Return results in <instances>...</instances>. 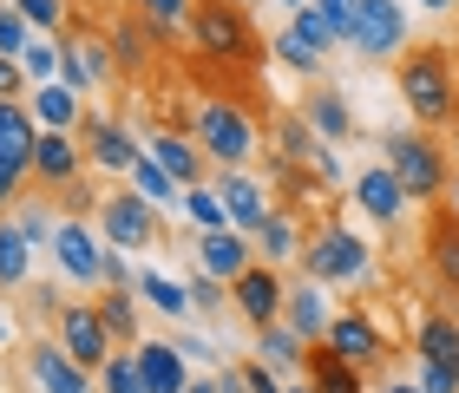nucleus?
<instances>
[{
  "label": "nucleus",
  "instance_id": "9b49d317",
  "mask_svg": "<svg viewBox=\"0 0 459 393\" xmlns=\"http://www.w3.org/2000/svg\"><path fill=\"white\" fill-rule=\"evenodd\" d=\"M328 347H335V355L354 367V374H368V367H381V361H387V335L361 315V308H342V315L328 321Z\"/></svg>",
  "mask_w": 459,
  "mask_h": 393
},
{
  "label": "nucleus",
  "instance_id": "bf43d9fd",
  "mask_svg": "<svg viewBox=\"0 0 459 393\" xmlns=\"http://www.w3.org/2000/svg\"><path fill=\"white\" fill-rule=\"evenodd\" d=\"M7 335H13V328H7V321H0V341H7Z\"/></svg>",
  "mask_w": 459,
  "mask_h": 393
},
{
  "label": "nucleus",
  "instance_id": "603ef678",
  "mask_svg": "<svg viewBox=\"0 0 459 393\" xmlns=\"http://www.w3.org/2000/svg\"><path fill=\"white\" fill-rule=\"evenodd\" d=\"M420 7H427V13H453V7H459V0H420Z\"/></svg>",
  "mask_w": 459,
  "mask_h": 393
},
{
  "label": "nucleus",
  "instance_id": "6e6d98bb",
  "mask_svg": "<svg viewBox=\"0 0 459 393\" xmlns=\"http://www.w3.org/2000/svg\"><path fill=\"white\" fill-rule=\"evenodd\" d=\"M446 203H453V210H459V184H453V191H446Z\"/></svg>",
  "mask_w": 459,
  "mask_h": 393
},
{
  "label": "nucleus",
  "instance_id": "a19ab883",
  "mask_svg": "<svg viewBox=\"0 0 459 393\" xmlns=\"http://www.w3.org/2000/svg\"><path fill=\"white\" fill-rule=\"evenodd\" d=\"M27 47H33V20L20 13V7H0V53H13V59H20Z\"/></svg>",
  "mask_w": 459,
  "mask_h": 393
},
{
  "label": "nucleus",
  "instance_id": "aec40b11",
  "mask_svg": "<svg viewBox=\"0 0 459 393\" xmlns=\"http://www.w3.org/2000/svg\"><path fill=\"white\" fill-rule=\"evenodd\" d=\"M138 374H144V393H184L191 374H184V347L178 341H138Z\"/></svg>",
  "mask_w": 459,
  "mask_h": 393
},
{
  "label": "nucleus",
  "instance_id": "4d7b16f0",
  "mask_svg": "<svg viewBox=\"0 0 459 393\" xmlns=\"http://www.w3.org/2000/svg\"><path fill=\"white\" fill-rule=\"evenodd\" d=\"M282 7H289V13H296V7H308V0H282Z\"/></svg>",
  "mask_w": 459,
  "mask_h": 393
},
{
  "label": "nucleus",
  "instance_id": "423d86ee",
  "mask_svg": "<svg viewBox=\"0 0 459 393\" xmlns=\"http://www.w3.org/2000/svg\"><path fill=\"white\" fill-rule=\"evenodd\" d=\"M368 262H374L368 243L354 236L348 223H322V230L302 243V269H308V282H322V288L328 282H361Z\"/></svg>",
  "mask_w": 459,
  "mask_h": 393
},
{
  "label": "nucleus",
  "instance_id": "680f3d73",
  "mask_svg": "<svg viewBox=\"0 0 459 393\" xmlns=\"http://www.w3.org/2000/svg\"><path fill=\"white\" fill-rule=\"evenodd\" d=\"M237 7H249V0H237Z\"/></svg>",
  "mask_w": 459,
  "mask_h": 393
},
{
  "label": "nucleus",
  "instance_id": "13d9d810",
  "mask_svg": "<svg viewBox=\"0 0 459 393\" xmlns=\"http://www.w3.org/2000/svg\"><path fill=\"white\" fill-rule=\"evenodd\" d=\"M289 393H316V387H308V380H302V387H289Z\"/></svg>",
  "mask_w": 459,
  "mask_h": 393
},
{
  "label": "nucleus",
  "instance_id": "a878e982",
  "mask_svg": "<svg viewBox=\"0 0 459 393\" xmlns=\"http://www.w3.org/2000/svg\"><path fill=\"white\" fill-rule=\"evenodd\" d=\"M302 118H308V125H316L328 144H342V138L354 132V112H348V98H342V86H328V79H322V86L302 98Z\"/></svg>",
  "mask_w": 459,
  "mask_h": 393
},
{
  "label": "nucleus",
  "instance_id": "58836bf2",
  "mask_svg": "<svg viewBox=\"0 0 459 393\" xmlns=\"http://www.w3.org/2000/svg\"><path fill=\"white\" fill-rule=\"evenodd\" d=\"M13 7L27 13L39 33H66V20H73V0H13Z\"/></svg>",
  "mask_w": 459,
  "mask_h": 393
},
{
  "label": "nucleus",
  "instance_id": "bb28decb",
  "mask_svg": "<svg viewBox=\"0 0 459 393\" xmlns=\"http://www.w3.org/2000/svg\"><path fill=\"white\" fill-rule=\"evenodd\" d=\"M302 374H308V387H316V393H361V374H354V367H348L328 341H316V347L302 355Z\"/></svg>",
  "mask_w": 459,
  "mask_h": 393
},
{
  "label": "nucleus",
  "instance_id": "dca6fc26",
  "mask_svg": "<svg viewBox=\"0 0 459 393\" xmlns=\"http://www.w3.org/2000/svg\"><path fill=\"white\" fill-rule=\"evenodd\" d=\"M79 138H86V164H99V171L112 177H132V164L144 158L138 138L118 125V118H79Z\"/></svg>",
  "mask_w": 459,
  "mask_h": 393
},
{
  "label": "nucleus",
  "instance_id": "864d4df0",
  "mask_svg": "<svg viewBox=\"0 0 459 393\" xmlns=\"http://www.w3.org/2000/svg\"><path fill=\"white\" fill-rule=\"evenodd\" d=\"M184 393H217V380H191V387H184Z\"/></svg>",
  "mask_w": 459,
  "mask_h": 393
},
{
  "label": "nucleus",
  "instance_id": "20e7f679",
  "mask_svg": "<svg viewBox=\"0 0 459 393\" xmlns=\"http://www.w3.org/2000/svg\"><path fill=\"white\" fill-rule=\"evenodd\" d=\"M191 138L204 144V158H211L217 171H243V164L263 151L256 118H249V112L237 106V98H204L197 118H191Z\"/></svg>",
  "mask_w": 459,
  "mask_h": 393
},
{
  "label": "nucleus",
  "instance_id": "412c9836",
  "mask_svg": "<svg viewBox=\"0 0 459 393\" xmlns=\"http://www.w3.org/2000/svg\"><path fill=\"white\" fill-rule=\"evenodd\" d=\"M217 197H223V210H230V223H237V230H256V223L276 210V203H269V191L256 177H243V171H217Z\"/></svg>",
  "mask_w": 459,
  "mask_h": 393
},
{
  "label": "nucleus",
  "instance_id": "a211bd4d",
  "mask_svg": "<svg viewBox=\"0 0 459 393\" xmlns=\"http://www.w3.org/2000/svg\"><path fill=\"white\" fill-rule=\"evenodd\" d=\"M354 210H361V217H374L381 230H387V223H401V210H407V191H401V177H394L387 164L361 171V177H354Z\"/></svg>",
  "mask_w": 459,
  "mask_h": 393
},
{
  "label": "nucleus",
  "instance_id": "473e14b6",
  "mask_svg": "<svg viewBox=\"0 0 459 393\" xmlns=\"http://www.w3.org/2000/svg\"><path fill=\"white\" fill-rule=\"evenodd\" d=\"M138 295L152 302V308H164L171 321H184V315H191V288H184V282H171V276H158V269H144V276H138Z\"/></svg>",
  "mask_w": 459,
  "mask_h": 393
},
{
  "label": "nucleus",
  "instance_id": "f3484780",
  "mask_svg": "<svg viewBox=\"0 0 459 393\" xmlns=\"http://www.w3.org/2000/svg\"><path fill=\"white\" fill-rule=\"evenodd\" d=\"M144 151H152L164 171H171L184 191H191V184H204L211 177V158H204V144L197 138H184V132H171V125H158L152 138H144Z\"/></svg>",
  "mask_w": 459,
  "mask_h": 393
},
{
  "label": "nucleus",
  "instance_id": "c03bdc74",
  "mask_svg": "<svg viewBox=\"0 0 459 393\" xmlns=\"http://www.w3.org/2000/svg\"><path fill=\"white\" fill-rule=\"evenodd\" d=\"M316 13L335 27V39H348V33H354V13H361V0H316Z\"/></svg>",
  "mask_w": 459,
  "mask_h": 393
},
{
  "label": "nucleus",
  "instance_id": "2eb2a0df",
  "mask_svg": "<svg viewBox=\"0 0 459 393\" xmlns=\"http://www.w3.org/2000/svg\"><path fill=\"white\" fill-rule=\"evenodd\" d=\"M427 269L446 295H459V210L446 197L427 203Z\"/></svg>",
  "mask_w": 459,
  "mask_h": 393
},
{
  "label": "nucleus",
  "instance_id": "ddd939ff",
  "mask_svg": "<svg viewBox=\"0 0 459 393\" xmlns=\"http://www.w3.org/2000/svg\"><path fill=\"white\" fill-rule=\"evenodd\" d=\"M79 171H86V144H79L73 132H39L33 144V184H47V191H73Z\"/></svg>",
  "mask_w": 459,
  "mask_h": 393
},
{
  "label": "nucleus",
  "instance_id": "37998d69",
  "mask_svg": "<svg viewBox=\"0 0 459 393\" xmlns=\"http://www.w3.org/2000/svg\"><path fill=\"white\" fill-rule=\"evenodd\" d=\"M0 98H20V106L33 98V79H27V66H20L13 53H0Z\"/></svg>",
  "mask_w": 459,
  "mask_h": 393
},
{
  "label": "nucleus",
  "instance_id": "5fc2aeb1",
  "mask_svg": "<svg viewBox=\"0 0 459 393\" xmlns=\"http://www.w3.org/2000/svg\"><path fill=\"white\" fill-rule=\"evenodd\" d=\"M381 393H420V387H413V380H394V387H381Z\"/></svg>",
  "mask_w": 459,
  "mask_h": 393
},
{
  "label": "nucleus",
  "instance_id": "f257e3e1",
  "mask_svg": "<svg viewBox=\"0 0 459 393\" xmlns=\"http://www.w3.org/2000/svg\"><path fill=\"white\" fill-rule=\"evenodd\" d=\"M184 33H191V73L204 79V86L217 79V92H223V73L256 79L263 33L249 27V7H237V0H191Z\"/></svg>",
  "mask_w": 459,
  "mask_h": 393
},
{
  "label": "nucleus",
  "instance_id": "0eeeda50",
  "mask_svg": "<svg viewBox=\"0 0 459 393\" xmlns=\"http://www.w3.org/2000/svg\"><path fill=\"white\" fill-rule=\"evenodd\" d=\"M99 230H106L112 250H152V243H164L171 250V230L158 223V210L144 203L138 191H112V197H99Z\"/></svg>",
  "mask_w": 459,
  "mask_h": 393
},
{
  "label": "nucleus",
  "instance_id": "c9c22d12",
  "mask_svg": "<svg viewBox=\"0 0 459 393\" xmlns=\"http://www.w3.org/2000/svg\"><path fill=\"white\" fill-rule=\"evenodd\" d=\"M184 210H191V223H204V230H230V210H223L217 184H191V191H184Z\"/></svg>",
  "mask_w": 459,
  "mask_h": 393
},
{
  "label": "nucleus",
  "instance_id": "6ab92c4d",
  "mask_svg": "<svg viewBox=\"0 0 459 393\" xmlns=\"http://www.w3.org/2000/svg\"><path fill=\"white\" fill-rule=\"evenodd\" d=\"M33 144H39V118L20 98H0V164L27 177L33 171Z\"/></svg>",
  "mask_w": 459,
  "mask_h": 393
},
{
  "label": "nucleus",
  "instance_id": "7ed1b4c3",
  "mask_svg": "<svg viewBox=\"0 0 459 393\" xmlns=\"http://www.w3.org/2000/svg\"><path fill=\"white\" fill-rule=\"evenodd\" d=\"M381 151H387V171L401 177V191L407 203H440L453 191V171H446V144L433 138V132H387L381 138Z\"/></svg>",
  "mask_w": 459,
  "mask_h": 393
},
{
  "label": "nucleus",
  "instance_id": "052dcab7",
  "mask_svg": "<svg viewBox=\"0 0 459 393\" xmlns=\"http://www.w3.org/2000/svg\"><path fill=\"white\" fill-rule=\"evenodd\" d=\"M453 151H459V132H453Z\"/></svg>",
  "mask_w": 459,
  "mask_h": 393
},
{
  "label": "nucleus",
  "instance_id": "1a4fd4ad",
  "mask_svg": "<svg viewBox=\"0 0 459 393\" xmlns=\"http://www.w3.org/2000/svg\"><path fill=\"white\" fill-rule=\"evenodd\" d=\"M348 47L361 59H401L407 53V13H401V0H361Z\"/></svg>",
  "mask_w": 459,
  "mask_h": 393
},
{
  "label": "nucleus",
  "instance_id": "5701e85b",
  "mask_svg": "<svg viewBox=\"0 0 459 393\" xmlns=\"http://www.w3.org/2000/svg\"><path fill=\"white\" fill-rule=\"evenodd\" d=\"M27 112L39 118V132H79V86H66V79H53V86H33Z\"/></svg>",
  "mask_w": 459,
  "mask_h": 393
},
{
  "label": "nucleus",
  "instance_id": "cd10ccee",
  "mask_svg": "<svg viewBox=\"0 0 459 393\" xmlns=\"http://www.w3.org/2000/svg\"><path fill=\"white\" fill-rule=\"evenodd\" d=\"M282 321L296 328V335L316 347L328 341V308H322V282H302V288H289V302H282Z\"/></svg>",
  "mask_w": 459,
  "mask_h": 393
},
{
  "label": "nucleus",
  "instance_id": "72a5a7b5",
  "mask_svg": "<svg viewBox=\"0 0 459 393\" xmlns=\"http://www.w3.org/2000/svg\"><path fill=\"white\" fill-rule=\"evenodd\" d=\"M256 355H269L276 367H302L308 341H302V335H296L289 321H269V328H256Z\"/></svg>",
  "mask_w": 459,
  "mask_h": 393
},
{
  "label": "nucleus",
  "instance_id": "f704fd0d",
  "mask_svg": "<svg viewBox=\"0 0 459 393\" xmlns=\"http://www.w3.org/2000/svg\"><path fill=\"white\" fill-rule=\"evenodd\" d=\"M99 387H106V393H144V374H138L132 347H112V361L99 367Z\"/></svg>",
  "mask_w": 459,
  "mask_h": 393
},
{
  "label": "nucleus",
  "instance_id": "a18cd8bd",
  "mask_svg": "<svg viewBox=\"0 0 459 393\" xmlns=\"http://www.w3.org/2000/svg\"><path fill=\"white\" fill-rule=\"evenodd\" d=\"M138 13H152L158 27H184V20H191V0H132Z\"/></svg>",
  "mask_w": 459,
  "mask_h": 393
},
{
  "label": "nucleus",
  "instance_id": "6e6552de",
  "mask_svg": "<svg viewBox=\"0 0 459 393\" xmlns=\"http://www.w3.org/2000/svg\"><path fill=\"white\" fill-rule=\"evenodd\" d=\"M53 341L66 347V355L86 367V374H99V367L112 361V335H106V321H99V302H59L53 308Z\"/></svg>",
  "mask_w": 459,
  "mask_h": 393
},
{
  "label": "nucleus",
  "instance_id": "b1692460",
  "mask_svg": "<svg viewBox=\"0 0 459 393\" xmlns=\"http://www.w3.org/2000/svg\"><path fill=\"white\" fill-rule=\"evenodd\" d=\"M413 355L440 361V367L459 374V321L446 315V308H427V315H420V328H413Z\"/></svg>",
  "mask_w": 459,
  "mask_h": 393
},
{
  "label": "nucleus",
  "instance_id": "f03ea898",
  "mask_svg": "<svg viewBox=\"0 0 459 393\" xmlns=\"http://www.w3.org/2000/svg\"><path fill=\"white\" fill-rule=\"evenodd\" d=\"M394 86H401V106L413 112L420 132H446L459 125V59L440 39H420L394 59Z\"/></svg>",
  "mask_w": 459,
  "mask_h": 393
},
{
  "label": "nucleus",
  "instance_id": "de8ad7c7",
  "mask_svg": "<svg viewBox=\"0 0 459 393\" xmlns=\"http://www.w3.org/2000/svg\"><path fill=\"white\" fill-rule=\"evenodd\" d=\"M243 374H249V393H289L276 374H269V361H243Z\"/></svg>",
  "mask_w": 459,
  "mask_h": 393
},
{
  "label": "nucleus",
  "instance_id": "ea45409f",
  "mask_svg": "<svg viewBox=\"0 0 459 393\" xmlns=\"http://www.w3.org/2000/svg\"><path fill=\"white\" fill-rule=\"evenodd\" d=\"M20 66H27L33 86H53V79H59V47H53V39H33V47L20 53Z\"/></svg>",
  "mask_w": 459,
  "mask_h": 393
},
{
  "label": "nucleus",
  "instance_id": "39448f33",
  "mask_svg": "<svg viewBox=\"0 0 459 393\" xmlns=\"http://www.w3.org/2000/svg\"><path fill=\"white\" fill-rule=\"evenodd\" d=\"M118 59H112V33H99L92 20H66V33H59V79L79 92H99L112 86Z\"/></svg>",
  "mask_w": 459,
  "mask_h": 393
},
{
  "label": "nucleus",
  "instance_id": "e433bc0d",
  "mask_svg": "<svg viewBox=\"0 0 459 393\" xmlns=\"http://www.w3.org/2000/svg\"><path fill=\"white\" fill-rule=\"evenodd\" d=\"M289 27H296V33H302V39H308V47H316V53H335V47H342V39H335V27H328V20L316 13V0L289 13Z\"/></svg>",
  "mask_w": 459,
  "mask_h": 393
},
{
  "label": "nucleus",
  "instance_id": "c756f323",
  "mask_svg": "<svg viewBox=\"0 0 459 393\" xmlns=\"http://www.w3.org/2000/svg\"><path fill=\"white\" fill-rule=\"evenodd\" d=\"M99 321H106V335L118 347H138V302H132V288H106V295H99Z\"/></svg>",
  "mask_w": 459,
  "mask_h": 393
},
{
  "label": "nucleus",
  "instance_id": "c85d7f7f",
  "mask_svg": "<svg viewBox=\"0 0 459 393\" xmlns=\"http://www.w3.org/2000/svg\"><path fill=\"white\" fill-rule=\"evenodd\" d=\"M132 191H138L144 203H152V210H158V203H164V210H171V203H184V184H178L171 171H164V164H158L152 151H144V158L132 164Z\"/></svg>",
  "mask_w": 459,
  "mask_h": 393
},
{
  "label": "nucleus",
  "instance_id": "79ce46f5",
  "mask_svg": "<svg viewBox=\"0 0 459 393\" xmlns=\"http://www.w3.org/2000/svg\"><path fill=\"white\" fill-rule=\"evenodd\" d=\"M184 288H191V308H204V315H211V321H217V308L230 302V282H217V276H204V269H197V276L184 282Z\"/></svg>",
  "mask_w": 459,
  "mask_h": 393
},
{
  "label": "nucleus",
  "instance_id": "2f4dec72",
  "mask_svg": "<svg viewBox=\"0 0 459 393\" xmlns=\"http://www.w3.org/2000/svg\"><path fill=\"white\" fill-rule=\"evenodd\" d=\"M269 53H276V59H282V66H289V73H302V79H316V73L328 66V53H316V47H308V39H302L296 27H282V33H269Z\"/></svg>",
  "mask_w": 459,
  "mask_h": 393
},
{
  "label": "nucleus",
  "instance_id": "9d476101",
  "mask_svg": "<svg viewBox=\"0 0 459 393\" xmlns=\"http://www.w3.org/2000/svg\"><path fill=\"white\" fill-rule=\"evenodd\" d=\"M282 302H289V282H282V269H276V262H249L243 276L230 282V308H237L249 328L282 321Z\"/></svg>",
  "mask_w": 459,
  "mask_h": 393
},
{
  "label": "nucleus",
  "instance_id": "49530a36",
  "mask_svg": "<svg viewBox=\"0 0 459 393\" xmlns=\"http://www.w3.org/2000/svg\"><path fill=\"white\" fill-rule=\"evenodd\" d=\"M413 361H420V355H413ZM413 387H420V393H459V374L440 367V361H420V380H413Z\"/></svg>",
  "mask_w": 459,
  "mask_h": 393
},
{
  "label": "nucleus",
  "instance_id": "8fccbe9b",
  "mask_svg": "<svg viewBox=\"0 0 459 393\" xmlns=\"http://www.w3.org/2000/svg\"><path fill=\"white\" fill-rule=\"evenodd\" d=\"M217 393H249V374H243V361H237V367H223V374H217Z\"/></svg>",
  "mask_w": 459,
  "mask_h": 393
},
{
  "label": "nucleus",
  "instance_id": "f8f14e48",
  "mask_svg": "<svg viewBox=\"0 0 459 393\" xmlns=\"http://www.w3.org/2000/svg\"><path fill=\"white\" fill-rule=\"evenodd\" d=\"M20 361H27V374H33L39 393H92V374H86V367H79L53 335H47V341H27V355H20Z\"/></svg>",
  "mask_w": 459,
  "mask_h": 393
},
{
  "label": "nucleus",
  "instance_id": "4468645a",
  "mask_svg": "<svg viewBox=\"0 0 459 393\" xmlns=\"http://www.w3.org/2000/svg\"><path fill=\"white\" fill-rule=\"evenodd\" d=\"M53 262L66 269L73 282H106V243H99L79 217H59V230H53Z\"/></svg>",
  "mask_w": 459,
  "mask_h": 393
},
{
  "label": "nucleus",
  "instance_id": "7c9ffc66",
  "mask_svg": "<svg viewBox=\"0 0 459 393\" xmlns=\"http://www.w3.org/2000/svg\"><path fill=\"white\" fill-rule=\"evenodd\" d=\"M27 269H33V243L20 223H0V288H20L27 282Z\"/></svg>",
  "mask_w": 459,
  "mask_h": 393
},
{
  "label": "nucleus",
  "instance_id": "4be33fe9",
  "mask_svg": "<svg viewBox=\"0 0 459 393\" xmlns=\"http://www.w3.org/2000/svg\"><path fill=\"white\" fill-rule=\"evenodd\" d=\"M197 262H204V276L237 282L243 269L256 262V243H243L237 230H204V243H197Z\"/></svg>",
  "mask_w": 459,
  "mask_h": 393
},
{
  "label": "nucleus",
  "instance_id": "09e8293b",
  "mask_svg": "<svg viewBox=\"0 0 459 393\" xmlns=\"http://www.w3.org/2000/svg\"><path fill=\"white\" fill-rule=\"evenodd\" d=\"M20 184H27V177H20V171H7V164H0V210H13V203H20Z\"/></svg>",
  "mask_w": 459,
  "mask_h": 393
},
{
  "label": "nucleus",
  "instance_id": "3c124183",
  "mask_svg": "<svg viewBox=\"0 0 459 393\" xmlns=\"http://www.w3.org/2000/svg\"><path fill=\"white\" fill-rule=\"evenodd\" d=\"M106 282H112V288H125V282H132V276H125V256L112 250V243H106Z\"/></svg>",
  "mask_w": 459,
  "mask_h": 393
},
{
  "label": "nucleus",
  "instance_id": "4c0bfd02",
  "mask_svg": "<svg viewBox=\"0 0 459 393\" xmlns=\"http://www.w3.org/2000/svg\"><path fill=\"white\" fill-rule=\"evenodd\" d=\"M20 230H27V243H33V250H53V230H59V223H53V210H47V203H39V197H27V203H20Z\"/></svg>",
  "mask_w": 459,
  "mask_h": 393
},
{
  "label": "nucleus",
  "instance_id": "393cba45",
  "mask_svg": "<svg viewBox=\"0 0 459 393\" xmlns=\"http://www.w3.org/2000/svg\"><path fill=\"white\" fill-rule=\"evenodd\" d=\"M302 230H296V210L289 203H276L263 223H256V262H289V256H302Z\"/></svg>",
  "mask_w": 459,
  "mask_h": 393
}]
</instances>
